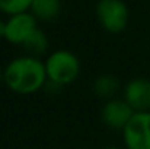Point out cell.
<instances>
[{
    "label": "cell",
    "instance_id": "1",
    "mask_svg": "<svg viewBox=\"0 0 150 149\" xmlns=\"http://www.w3.org/2000/svg\"><path fill=\"white\" fill-rule=\"evenodd\" d=\"M47 81L44 61L26 54L10 60L3 72L4 85L18 95H32L44 89Z\"/></svg>",
    "mask_w": 150,
    "mask_h": 149
},
{
    "label": "cell",
    "instance_id": "2",
    "mask_svg": "<svg viewBox=\"0 0 150 149\" xmlns=\"http://www.w3.org/2000/svg\"><path fill=\"white\" fill-rule=\"evenodd\" d=\"M48 81L61 88L73 83L80 75V60L69 50H55L44 60Z\"/></svg>",
    "mask_w": 150,
    "mask_h": 149
},
{
    "label": "cell",
    "instance_id": "3",
    "mask_svg": "<svg viewBox=\"0 0 150 149\" xmlns=\"http://www.w3.org/2000/svg\"><path fill=\"white\" fill-rule=\"evenodd\" d=\"M95 10L100 26L109 34H120L128 25L130 10L122 0H99Z\"/></svg>",
    "mask_w": 150,
    "mask_h": 149
},
{
    "label": "cell",
    "instance_id": "4",
    "mask_svg": "<svg viewBox=\"0 0 150 149\" xmlns=\"http://www.w3.org/2000/svg\"><path fill=\"white\" fill-rule=\"evenodd\" d=\"M121 133L124 148L150 149V111L136 113Z\"/></svg>",
    "mask_w": 150,
    "mask_h": 149
},
{
    "label": "cell",
    "instance_id": "5",
    "mask_svg": "<svg viewBox=\"0 0 150 149\" xmlns=\"http://www.w3.org/2000/svg\"><path fill=\"white\" fill-rule=\"evenodd\" d=\"M134 114L136 113L122 98H112L105 101L100 110V120L108 129L122 132Z\"/></svg>",
    "mask_w": 150,
    "mask_h": 149
},
{
    "label": "cell",
    "instance_id": "6",
    "mask_svg": "<svg viewBox=\"0 0 150 149\" xmlns=\"http://www.w3.org/2000/svg\"><path fill=\"white\" fill-rule=\"evenodd\" d=\"M38 29L37 18L32 13L23 12L13 16H9L6 21V37L4 40L15 46H23L25 41Z\"/></svg>",
    "mask_w": 150,
    "mask_h": 149
},
{
    "label": "cell",
    "instance_id": "7",
    "mask_svg": "<svg viewBox=\"0 0 150 149\" xmlns=\"http://www.w3.org/2000/svg\"><path fill=\"white\" fill-rule=\"evenodd\" d=\"M122 99L134 113L150 111V79L140 76L128 81L122 91Z\"/></svg>",
    "mask_w": 150,
    "mask_h": 149
},
{
    "label": "cell",
    "instance_id": "8",
    "mask_svg": "<svg viewBox=\"0 0 150 149\" xmlns=\"http://www.w3.org/2000/svg\"><path fill=\"white\" fill-rule=\"evenodd\" d=\"M92 89H93L95 95H98L99 98L109 101V99L115 98V95L121 89V82L115 75L103 73V75H99L93 81Z\"/></svg>",
    "mask_w": 150,
    "mask_h": 149
},
{
    "label": "cell",
    "instance_id": "9",
    "mask_svg": "<svg viewBox=\"0 0 150 149\" xmlns=\"http://www.w3.org/2000/svg\"><path fill=\"white\" fill-rule=\"evenodd\" d=\"M61 12L60 0H32L31 13L40 21H54Z\"/></svg>",
    "mask_w": 150,
    "mask_h": 149
},
{
    "label": "cell",
    "instance_id": "10",
    "mask_svg": "<svg viewBox=\"0 0 150 149\" xmlns=\"http://www.w3.org/2000/svg\"><path fill=\"white\" fill-rule=\"evenodd\" d=\"M48 37L45 35V32L42 29H35L34 34L25 41V44L22 46L23 50L26 51V56L31 57H37L40 58L41 56H44L48 50Z\"/></svg>",
    "mask_w": 150,
    "mask_h": 149
},
{
    "label": "cell",
    "instance_id": "11",
    "mask_svg": "<svg viewBox=\"0 0 150 149\" xmlns=\"http://www.w3.org/2000/svg\"><path fill=\"white\" fill-rule=\"evenodd\" d=\"M32 0H0V12L13 16L31 9Z\"/></svg>",
    "mask_w": 150,
    "mask_h": 149
},
{
    "label": "cell",
    "instance_id": "12",
    "mask_svg": "<svg viewBox=\"0 0 150 149\" xmlns=\"http://www.w3.org/2000/svg\"><path fill=\"white\" fill-rule=\"evenodd\" d=\"M4 37H6V21L0 19V38H4Z\"/></svg>",
    "mask_w": 150,
    "mask_h": 149
},
{
    "label": "cell",
    "instance_id": "13",
    "mask_svg": "<svg viewBox=\"0 0 150 149\" xmlns=\"http://www.w3.org/2000/svg\"><path fill=\"white\" fill-rule=\"evenodd\" d=\"M3 72H4V69H1V66H0V85L3 82Z\"/></svg>",
    "mask_w": 150,
    "mask_h": 149
},
{
    "label": "cell",
    "instance_id": "14",
    "mask_svg": "<svg viewBox=\"0 0 150 149\" xmlns=\"http://www.w3.org/2000/svg\"><path fill=\"white\" fill-rule=\"evenodd\" d=\"M103 149H127V148H121V146H106Z\"/></svg>",
    "mask_w": 150,
    "mask_h": 149
}]
</instances>
